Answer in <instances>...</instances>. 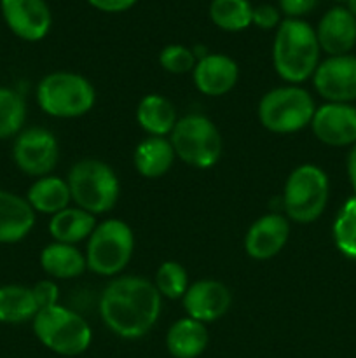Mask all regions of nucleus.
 <instances>
[{"mask_svg": "<svg viewBox=\"0 0 356 358\" xmlns=\"http://www.w3.org/2000/svg\"><path fill=\"white\" fill-rule=\"evenodd\" d=\"M163 297L143 276L114 278L100 297V317L122 339H140L157 324Z\"/></svg>", "mask_w": 356, "mask_h": 358, "instance_id": "f257e3e1", "label": "nucleus"}, {"mask_svg": "<svg viewBox=\"0 0 356 358\" xmlns=\"http://www.w3.org/2000/svg\"><path fill=\"white\" fill-rule=\"evenodd\" d=\"M320 44L316 30L304 20L286 17L276 30L272 63L283 80L300 84L313 77L320 65Z\"/></svg>", "mask_w": 356, "mask_h": 358, "instance_id": "f03ea898", "label": "nucleus"}, {"mask_svg": "<svg viewBox=\"0 0 356 358\" xmlns=\"http://www.w3.org/2000/svg\"><path fill=\"white\" fill-rule=\"evenodd\" d=\"M66 184L75 205L93 215L110 212L121 194L117 175L100 159L77 161L70 168Z\"/></svg>", "mask_w": 356, "mask_h": 358, "instance_id": "7ed1b4c3", "label": "nucleus"}, {"mask_svg": "<svg viewBox=\"0 0 356 358\" xmlns=\"http://www.w3.org/2000/svg\"><path fill=\"white\" fill-rule=\"evenodd\" d=\"M330 198L327 173L316 164H300L286 178L283 189V208L286 219L297 224H311L323 215Z\"/></svg>", "mask_w": 356, "mask_h": 358, "instance_id": "20e7f679", "label": "nucleus"}, {"mask_svg": "<svg viewBox=\"0 0 356 358\" xmlns=\"http://www.w3.org/2000/svg\"><path fill=\"white\" fill-rule=\"evenodd\" d=\"M31 324L38 341L63 357L82 355L93 341L89 324L79 313L59 304L38 311Z\"/></svg>", "mask_w": 356, "mask_h": 358, "instance_id": "39448f33", "label": "nucleus"}, {"mask_svg": "<svg viewBox=\"0 0 356 358\" xmlns=\"http://www.w3.org/2000/svg\"><path fill=\"white\" fill-rule=\"evenodd\" d=\"M38 107L47 115L73 119L94 107L96 91L93 84L75 72H52L37 86Z\"/></svg>", "mask_w": 356, "mask_h": 358, "instance_id": "423d86ee", "label": "nucleus"}, {"mask_svg": "<svg viewBox=\"0 0 356 358\" xmlns=\"http://www.w3.org/2000/svg\"><path fill=\"white\" fill-rule=\"evenodd\" d=\"M316 112L313 96L297 84L274 87L258 103V121L267 131L278 135L297 133L311 124Z\"/></svg>", "mask_w": 356, "mask_h": 358, "instance_id": "0eeeda50", "label": "nucleus"}, {"mask_svg": "<svg viewBox=\"0 0 356 358\" xmlns=\"http://www.w3.org/2000/svg\"><path fill=\"white\" fill-rule=\"evenodd\" d=\"M135 250L133 229L119 219L96 224L87 238V269L100 276H115L128 266Z\"/></svg>", "mask_w": 356, "mask_h": 358, "instance_id": "6e6552de", "label": "nucleus"}, {"mask_svg": "<svg viewBox=\"0 0 356 358\" xmlns=\"http://www.w3.org/2000/svg\"><path fill=\"white\" fill-rule=\"evenodd\" d=\"M170 135L175 154L188 166L208 170L222 156V135L206 115L191 114L178 119Z\"/></svg>", "mask_w": 356, "mask_h": 358, "instance_id": "1a4fd4ad", "label": "nucleus"}, {"mask_svg": "<svg viewBox=\"0 0 356 358\" xmlns=\"http://www.w3.org/2000/svg\"><path fill=\"white\" fill-rule=\"evenodd\" d=\"M59 147L54 135L44 128H28L17 133L13 147V159L30 177H47L54 170Z\"/></svg>", "mask_w": 356, "mask_h": 358, "instance_id": "9d476101", "label": "nucleus"}, {"mask_svg": "<svg viewBox=\"0 0 356 358\" xmlns=\"http://www.w3.org/2000/svg\"><path fill=\"white\" fill-rule=\"evenodd\" d=\"M314 90L328 103L356 101V56H328L313 73Z\"/></svg>", "mask_w": 356, "mask_h": 358, "instance_id": "9b49d317", "label": "nucleus"}, {"mask_svg": "<svg viewBox=\"0 0 356 358\" xmlns=\"http://www.w3.org/2000/svg\"><path fill=\"white\" fill-rule=\"evenodd\" d=\"M7 27L27 42L42 41L49 34L52 14L45 0H0Z\"/></svg>", "mask_w": 356, "mask_h": 358, "instance_id": "f8f14e48", "label": "nucleus"}, {"mask_svg": "<svg viewBox=\"0 0 356 358\" xmlns=\"http://www.w3.org/2000/svg\"><path fill=\"white\" fill-rule=\"evenodd\" d=\"M311 129L321 143L353 147L356 143V107L353 103H325L316 108Z\"/></svg>", "mask_w": 356, "mask_h": 358, "instance_id": "ddd939ff", "label": "nucleus"}, {"mask_svg": "<svg viewBox=\"0 0 356 358\" xmlns=\"http://www.w3.org/2000/svg\"><path fill=\"white\" fill-rule=\"evenodd\" d=\"M181 299L188 317L202 324H209L222 318L229 311L232 294L218 280L205 278L188 285Z\"/></svg>", "mask_w": 356, "mask_h": 358, "instance_id": "4468645a", "label": "nucleus"}, {"mask_svg": "<svg viewBox=\"0 0 356 358\" xmlns=\"http://www.w3.org/2000/svg\"><path fill=\"white\" fill-rule=\"evenodd\" d=\"M290 238V222L279 213H267L255 220L244 236V250L255 261L276 257Z\"/></svg>", "mask_w": 356, "mask_h": 358, "instance_id": "2eb2a0df", "label": "nucleus"}, {"mask_svg": "<svg viewBox=\"0 0 356 358\" xmlns=\"http://www.w3.org/2000/svg\"><path fill=\"white\" fill-rule=\"evenodd\" d=\"M316 37L328 56L349 55L356 45V17L344 6L332 7L321 16Z\"/></svg>", "mask_w": 356, "mask_h": 358, "instance_id": "dca6fc26", "label": "nucleus"}, {"mask_svg": "<svg viewBox=\"0 0 356 358\" xmlns=\"http://www.w3.org/2000/svg\"><path fill=\"white\" fill-rule=\"evenodd\" d=\"M194 84L206 96H223L237 83L239 69L230 56L206 55L198 59L194 69Z\"/></svg>", "mask_w": 356, "mask_h": 358, "instance_id": "f3484780", "label": "nucleus"}, {"mask_svg": "<svg viewBox=\"0 0 356 358\" xmlns=\"http://www.w3.org/2000/svg\"><path fill=\"white\" fill-rule=\"evenodd\" d=\"M35 226V210L27 198L0 189V243H17Z\"/></svg>", "mask_w": 356, "mask_h": 358, "instance_id": "a211bd4d", "label": "nucleus"}, {"mask_svg": "<svg viewBox=\"0 0 356 358\" xmlns=\"http://www.w3.org/2000/svg\"><path fill=\"white\" fill-rule=\"evenodd\" d=\"M208 329L191 317L180 318L166 334V348L173 358H198L208 348Z\"/></svg>", "mask_w": 356, "mask_h": 358, "instance_id": "6ab92c4d", "label": "nucleus"}, {"mask_svg": "<svg viewBox=\"0 0 356 358\" xmlns=\"http://www.w3.org/2000/svg\"><path fill=\"white\" fill-rule=\"evenodd\" d=\"M173 145L164 136H147L135 149V168L142 177L159 178L171 170L175 163Z\"/></svg>", "mask_w": 356, "mask_h": 358, "instance_id": "aec40b11", "label": "nucleus"}, {"mask_svg": "<svg viewBox=\"0 0 356 358\" xmlns=\"http://www.w3.org/2000/svg\"><path fill=\"white\" fill-rule=\"evenodd\" d=\"M40 266L51 278L70 280L77 278L87 268L86 255L75 245L54 243L47 245L40 254Z\"/></svg>", "mask_w": 356, "mask_h": 358, "instance_id": "412c9836", "label": "nucleus"}, {"mask_svg": "<svg viewBox=\"0 0 356 358\" xmlns=\"http://www.w3.org/2000/svg\"><path fill=\"white\" fill-rule=\"evenodd\" d=\"M136 121L149 136H164L173 131L177 124V108L161 94H147L136 108Z\"/></svg>", "mask_w": 356, "mask_h": 358, "instance_id": "4be33fe9", "label": "nucleus"}, {"mask_svg": "<svg viewBox=\"0 0 356 358\" xmlns=\"http://www.w3.org/2000/svg\"><path fill=\"white\" fill-rule=\"evenodd\" d=\"M72 199L70 189L66 180L59 177H40L30 185L27 194V201L30 203L31 208L38 213H47V215H56L61 210L68 208V203Z\"/></svg>", "mask_w": 356, "mask_h": 358, "instance_id": "5701e85b", "label": "nucleus"}, {"mask_svg": "<svg viewBox=\"0 0 356 358\" xmlns=\"http://www.w3.org/2000/svg\"><path fill=\"white\" fill-rule=\"evenodd\" d=\"M96 227V219L93 213L82 208H65L51 217L49 233L58 243L75 245L86 240Z\"/></svg>", "mask_w": 356, "mask_h": 358, "instance_id": "b1692460", "label": "nucleus"}, {"mask_svg": "<svg viewBox=\"0 0 356 358\" xmlns=\"http://www.w3.org/2000/svg\"><path fill=\"white\" fill-rule=\"evenodd\" d=\"M37 313L38 304L30 287H0V324H24L34 320Z\"/></svg>", "mask_w": 356, "mask_h": 358, "instance_id": "393cba45", "label": "nucleus"}, {"mask_svg": "<svg viewBox=\"0 0 356 358\" xmlns=\"http://www.w3.org/2000/svg\"><path fill=\"white\" fill-rule=\"evenodd\" d=\"M251 16L253 6L250 0H212L209 3V17L220 30H246L251 24Z\"/></svg>", "mask_w": 356, "mask_h": 358, "instance_id": "a878e982", "label": "nucleus"}, {"mask_svg": "<svg viewBox=\"0 0 356 358\" xmlns=\"http://www.w3.org/2000/svg\"><path fill=\"white\" fill-rule=\"evenodd\" d=\"M334 243L344 257L356 261V196H351L339 210L332 227Z\"/></svg>", "mask_w": 356, "mask_h": 358, "instance_id": "bb28decb", "label": "nucleus"}, {"mask_svg": "<svg viewBox=\"0 0 356 358\" xmlns=\"http://www.w3.org/2000/svg\"><path fill=\"white\" fill-rule=\"evenodd\" d=\"M27 119L23 96L10 87L0 86V140L10 138L21 131Z\"/></svg>", "mask_w": 356, "mask_h": 358, "instance_id": "cd10ccee", "label": "nucleus"}, {"mask_svg": "<svg viewBox=\"0 0 356 358\" xmlns=\"http://www.w3.org/2000/svg\"><path fill=\"white\" fill-rule=\"evenodd\" d=\"M154 285H156L161 297L181 299L191 283H188V275L184 266L175 261H166L157 268Z\"/></svg>", "mask_w": 356, "mask_h": 358, "instance_id": "c85d7f7f", "label": "nucleus"}, {"mask_svg": "<svg viewBox=\"0 0 356 358\" xmlns=\"http://www.w3.org/2000/svg\"><path fill=\"white\" fill-rule=\"evenodd\" d=\"M195 63H198V58H195L194 51L185 45L170 44L159 52V65L166 72L177 73V76L194 72Z\"/></svg>", "mask_w": 356, "mask_h": 358, "instance_id": "c756f323", "label": "nucleus"}, {"mask_svg": "<svg viewBox=\"0 0 356 358\" xmlns=\"http://www.w3.org/2000/svg\"><path fill=\"white\" fill-rule=\"evenodd\" d=\"M281 17H279V9L272 3H262V6L253 7V16H251V24L262 28V30H272L279 27Z\"/></svg>", "mask_w": 356, "mask_h": 358, "instance_id": "7c9ffc66", "label": "nucleus"}, {"mask_svg": "<svg viewBox=\"0 0 356 358\" xmlns=\"http://www.w3.org/2000/svg\"><path fill=\"white\" fill-rule=\"evenodd\" d=\"M31 290H34L35 301H37L38 304V311L58 304V285H56L52 280H42V282L35 283V285L31 287Z\"/></svg>", "mask_w": 356, "mask_h": 358, "instance_id": "2f4dec72", "label": "nucleus"}, {"mask_svg": "<svg viewBox=\"0 0 356 358\" xmlns=\"http://www.w3.org/2000/svg\"><path fill=\"white\" fill-rule=\"evenodd\" d=\"M278 2L279 9H281L286 16L299 20L300 16L309 14L311 10L318 6L320 0H278Z\"/></svg>", "mask_w": 356, "mask_h": 358, "instance_id": "473e14b6", "label": "nucleus"}, {"mask_svg": "<svg viewBox=\"0 0 356 358\" xmlns=\"http://www.w3.org/2000/svg\"><path fill=\"white\" fill-rule=\"evenodd\" d=\"M87 2L101 13H124L131 9L138 0H87Z\"/></svg>", "mask_w": 356, "mask_h": 358, "instance_id": "72a5a7b5", "label": "nucleus"}, {"mask_svg": "<svg viewBox=\"0 0 356 358\" xmlns=\"http://www.w3.org/2000/svg\"><path fill=\"white\" fill-rule=\"evenodd\" d=\"M346 168H348L349 182H351V187L356 196V143L351 147V150H349L348 161H346Z\"/></svg>", "mask_w": 356, "mask_h": 358, "instance_id": "f704fd0d", "label": "nucleus"}, {"mask_svg": "<svg viewBox=\"0 0 356 358\" xmlns=\"http://www.w3.org/2000/svg\"><path fill=\"white\" fill-rule=\"evenodd\" d=\"M346 9L349 10V13L353 14V16L356 17V0H346Z\"/></svg>", "mask_w": 356, "mask_h": 358, "instance_id": "c9c22d12", "label": "nucleus"}, {"mask_svg": "<svg viewBox=\"0 0 356 358\" xmlns=\"http://www.w3.org/2000/svg\"><path fill=\"white\" fill-rule=\"evenodd\" d=\"M339 2H344L346 3V0H339Z\"/></svg>", "mask_w": 356, "mask_h": 358, "instance_id": "e433bc0d", "label": "nucleus"}]
</instances>
